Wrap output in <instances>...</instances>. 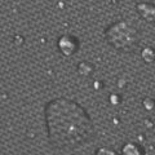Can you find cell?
Returning a JSON list of instances; mask_svg holds the SVG:
<instances>
[{"label": "cell", "mask_w": 155, "mask_h": 155, "mask_svg": "<svg viewBox=\"0 0 155 155\" xmlns=\"http://www.w3.org/2000/svg\"><path fill=\"white\" fill-rule=\"evenodd\" d=\"M78 45H79V43L76 41V39L72 38V36H70V35L61 38L60 41H58V47H60L61 52L64 53L65 56H71V54H74V53L76 52V49L79 48Z\"/></svg>", "instance_id": "cell-3"}, {"label": "cell", "mask_w": 155, "mask_h": 155, "mask_svg": "<svg viewBox=\"0 0 155 155\" xmlns=\"http://www.w3.org/2000/svg\"><path fill=\"white\" fill-rule=\"evenodd\" d=\"M106 40L115 49L132 52L138 45L140 32L136 27L125 21L116 22L106 30Z\"/></svg>", "instance_id": "cell-2"}, {"label": "cell", "mask_w": 155, "mask_h": 155, "mask_svg": "<svg viewBox=\"0 0 155 155\" xmlns=\"http://www.w3.org/2000/svg\"><path fill=\"white\" fill-rule=\"evenodd\" d=\"M137 11L145 21L155 22V5L150 3H141L137 5Z\"/></svg>", "instance_id": "cell-4"}, {"label": "cell", "mask_w": 155, "mask_h": 155, "mask_svg": "<svg viewBox=\"0 0 155 155\" xmlns=\"http://www.w3.org/2000/svg\"><path fill=\"white\" fill-rule=\"evenodd\" d=\"M96 155H119L118 153L113 149H109V147H101L96 151Z\"/></svg>", "instance_id": "cell-7"}, {"label": "cell", "mask_w": 155, "mask_h": 155, "mask_svg": "<svg viewBox=\"0 0 155 155\" xmlns=\"http://www.w3.org/2000/svg\"><path fill=\"white\" fill-rule=\"evenodd\" d=\"M142 58H143L145 62H147V64L154 62L155 61V51L153 48H145L142 51Z\"/></svg>", "instance_id": "cell-6"}, {"label": "cell", "mask_w": 155, "mask_h": 155, "mask_svg": "<svg viewBox=\"0 0 155 155\" xmlns=\"http://www.w3.org/2000/svg\"><path fill=\"white\" fill-rule=\"evenodd\" d=\"M122 155H143V150L137 143L127 142L122 147Z\"/></svg>", "instance_id": "cell-5"}, {"label": "cell", "mask_w": 155, "mask_h": 155, "mask_svg": "<svg viewBox=\"0 0 155 155\" xmlns=\"http://www.w3.org/2000/svg\"><path fill=\"white\" fill-rule=\"evenodd\" d=\"M45 124L49 142L58 149L80 146L94 136V125L88 113L75 101L67 98L48 102Z\"/></svg>", "instance_id": "cell-1"}]
</instances>
